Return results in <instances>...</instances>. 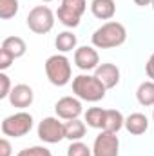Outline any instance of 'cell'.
Instances as JSON below:
<instances>
[{
    "label": "cell",
    "instance_id": "cell-22",
    "mask_svg": "<svg viewBox=\"0 0 154 156\" xmlns=\"http://www.w3.org/2000/svg\"><path fill=\"white\" fill-rule=\"evenodd\" d=\"M67 156H93V149L83 142H71L67 147Z\"/></svg>",
    "mask_w": 154,
    "mask_h": 156
},
{
    "label": "cell",
    "instance_id": "cell-31",
    "mask_svg": "<svg viewBox=\"0 0 154 156\" xmlns=\"http://www.w3.org/2000/svg\"><path fill=\"white\" fill-rule=\"evenodd\" d=\"M152 120H154V109H152Z\"/></svg>",
    "mask_w": 154,
    "mask_h": 156
},
{
    "label": "cell",
    "instance_id": "cell-24",
    "mask_svg": "<svg viewBox=\"0 0 154 156\" xmlns=\"http://www.w3.org/2000/svg\"><path fill=\"white\" fill-rule=\"evenodd\" d=\"M16 156H53V153L44 145H33V147L22 149Z\"/></svg>",
    "mask_w": 154,
    "mask_h": 156
},
{
    "label": "cell",
    "instance_id": "cell-25",
    "mask_svg": "<svg viewBox=\"0 0 154 156\" xmlns=\"http://www.w3.org/2000/svg\"><path fill=\"white\" fill-rule=\"evenodd\" d=\"M11 80L9 76L2 71L0 73V100H4V98H9V94H11Z\"/></svg>",
    "mask_w": 154,
    "mask_h": 156
},
{
    "label": "cell",
    "instance_id": "cell-19",
    "mask_svg": "<svg viewBox=\"0 0 154 156\" xmlns=\"http://www.w3.org/2000/svg\"><path fill=\"white\" fill-rule=\"evenodd\" d=\"M105 113H107V109H102V107H89V109L85 111V122H87V125L93 127V129H103Z\"/></svg>",
    "mask_w": 154,
    "mask_h": 156
},
{
    "label": "cell",
    "instance_id": "cell-16",
    "mask_svg": "<svg viewBox=\"0 0 154 156\" xmlns=\"http://www.w3.org/2000/svg\"><path fill=\"white\" fill-rule=\"evenodd\" d=\"M121 127H125V118H123V115L118 109H107V113H105V123H103V129L102 131L118 134V131Z\"/></svg>",
    "mask_w": 154,
    "mask_h": 156
},
{
    "label": "cell",
    "instance_id": "cell-12",
    "mask_svg": "<svg viewBox=\"0 0 154 156\" xmlns=\"http://www.w3.org/2000/svg\"><path fill=\"white\" fill-rule=\"evenodd\" d=\"M91 13L98 20H111L116 15V2L114 0H93Z\"/></svg>",
    "mask_w": 154,
    "mask_h": 156
},
{
    "label": "cell",
    "instance_id": "cell-21",
    "mask_svg": "<svg viewBox=\"0 0 154 156\" xmlns=\"http://www.w3.org/2000/svg\"><path fill=\"white\" fill-rule=\"evenodd\" d=\"M20 5L18 0H0V18L2 20H9L18 13Z\"/></svg>",
    "mask_w": 154,
    "mask_h": 156
},
{
    "label": "cell",
    "instance_id": "cell-4",
    "mask_svg": "<svg viewBox=\"0 0 154 156\" xmlns=\"http://www.w3.org/2000/svg\"><path fill=\"white\" fill-rule=\"evenodd\" d=\"M33 129V116L26 111H18L11 116L4 118L2 122V133L4 136L11 138H22Z\"/></svg>",
    "mask_w": 154,
    "mask_h": 156
},
{
    "label": "cell",
    "instance_id": "cell-2",
    "mask_svg": "<svg viewBox=\"0 0 154 156\" xmlns=\"http://www.w3.org/2000/svg\"><path fill=\"white\" fill-rule=\"evenodd\" d=\"M107 87L94 75H78L73 78V93L83 102H100L105 96Z\"/></svg>",
    "mask_w": 154,
    "mask_h": 156
},
{
    "label": "cell",
    "instance_id": "cell-10",
    "mask_svg": "<svg viewBox=\"0 0 154 156\" xmlns=\"http://www.w3.org/2000/svg\"><path fill=\"white\" fill-rule=\"evenodd\" d=\"M35 100V93L33 89L27 85V83H16L13 89H11V94H9V104L13 107H18V109H26L33 104Z\"/></svg>",
    "mask_w": 154,
    "mask_h": 156
},
{
    "label": "cell",
    "instance_id": "cell-14",
    "mask_svg": "<svg viewBox=\"0 0 154 156\" xmlns=\"http://www.w3.org/2000/svg\"><path fill=\"white\" fill-rule=\"evenodd\" d=\"M0 49L7 51V53L16 60V58H20V56L26 55L27 45H26V42L20 38V37H7V38H4L2 45H0Z\"/></svg>",
    "mask_w": 154,
    "mask_h": 156
},
{
    "label": "cell",
    "instance_id": "cell-6",
    "mask_svg": "<svg viewBox=\"0 0 154 156\" xmlns=\"http://www.w3.org/2000/svg\"><path fill=\"white\" fill-rule=\"evenodd\" d=\"M38 138L45 144H58L65 138L64 123L58 120V116H47L38 123Z\"/></svg>",
    "mask_w": 154,
    "mask_h": 156
},
{
    "label": "cell",
    "instance_id": "cell-3",
    "mask_svg": "<svg viewBox=\"0 0 154 156\" xmlns=\"http://www.w3.org/2000/svg\"><path fill=\"white\" fill-rule=\"evenodd\" d=\"M44 69L47 80L56 87H64L71 82V62L65 55L49 56L44 64Z\"/></svg>",
    "mask_w": 154,
    "mask_h": 156
},
{
    "label": "cell",
    "instance_id": "cell-9",
    "mask_svg": "<svg viewBox=\"0 0 154 156\" xmlns=\"http://www.w3.org/2000/svg\"><path fill=\"white\" fill-rule=\"evenodd\" d=\"M75 66L82 71H94L100 66V55L94 45H82L75 49Z\"/></svg>",
    "mask_w": 154,
    "mask_h": 156
},
{
    "label": "cell",
    "instance_id": "cell-32",
    "mask_svg": "<svg viewBox=\"0 0 154 156\" xmlns=\"http://www.w3.org/2000/svg\"><path fill=\"white\" fill-rule=\"evenodd\" d=\"M152 9H154V0H152Z\"/></svg>",
    "mask_w": 154,
    "mask_h": 156
},
{
    "label": "cell",
    "instance_id": "cell-15",
    "mask_svg": "<svg viewBox=\"0 0 154 156\" xmlns=\"http://www.w3.org/2000/svg\"><path fill=\"white\" fill-rule=\"evenodd\" d=\"M64 131H65V138L71 140V142H80L83 136H85V122H82L80 118L76 120H67L64 123Z\"/></svg>",
    "mask_w": 154,
    "mask_h": 156
},
{
    "label": "cell",
    "instance_id": "cell-27",
    "mask_svg": "<svg viewBox=\"0 0 154 156\" xmlns=\"http://www.w3.org/2000/svg\"><path fill=\"white\" fill-rule=\"evenodd\" d=\"M0 156H11V144L7 138L0 140Z\"/></svg>",
    "mask_w": 154,
    "mask_h": 156
},
{
    "label": "cell",
    "instance_id": "cell-30",
    "mask_svg": "<svg viewBox=\"0 0 154 156\" xmlns=\"http://www.w3.org/2000/svg\"><path fill=\"white\" fill-rule=\"evenodd\" d=\"M44 2H53V0H44Z\"/></svg>",
    "mask_w": 154,
    "mask_h": 156
},
{
    "label": "cell",
    "instance_id": "cell-1",
    "mask_svg": "<svg viewBox=\"0 0 154 156\" xmlns=\"http://www.w3.org/2000/svg\"><path fill=\"white\" fill-rule=\"evenodd\" d=\"M125 40H127V29H125L123 24H120L116 20H109V22L102 24L91 35V42L96 49L120 47L121 44H125Z\"/></svg>",
    "mask_w": 154,
    "mask_h": 156
},
{
    "label": "cell",
    "instance_id": "cell-18",
    "mask_svg": "<svg viewBox=\"0 0 154 156\" xmlns=\"http://www.w3.org/2000/svg\"><path fill=\"white\" fill-rule=\"evenodd\" d=\"M54 45L60 53H69L73 49H76L78 45V38L76 35H73L71 31H64V33H58V37L54 40Z\"/></svg>",
    "mask_w": 154,
    "mask_h": 156
},
{
    "label": "cell",
    "instance_id": "cell-29",
    "mask_svg": "<svg viewBox=\"0 0 154 156\" xmlns=\"http://www.w3.org/2000/svg\"><path fill=\"white\" fill-rule=\"evenodd\" d=\"M134 4L140 7H147V5H152V0H134Z\"/></svg>",
    "mask_w": 154,
    "mask_h": 156
},
{
    "label": "cell",
    "instance_id": "cell-7",
    "mask_svg": "<svg viewBox=\"0 0 154 156\" xmlns=\"http://www.w3.org/2000/svg\"><path fill=\"white\" fill-rule=\"evenodd\" d=\"M93 156H120V138L114 133L102 131L94 138Z\"/></svg>",
    "mask_w": 154,
    "mask_h": 156
},
{
    "label": "cell",
    "instance_id": "cell-20",
    "mask_svg": "<svg viewBox=\"0 0 154 156\" xmlns=\"http://www.w3.org/2000/svg\"><path fill=\"white\" fill-rule=\"evenodd\" d=\"M56 16H58V22H60L62 26H65V27H78V26H80V20H82V16L75 15L73 11H69V9H65V7H62V5L58 7Z\"/></svg>",
    "mask_w": 154,
    "mask_h": 156
},
{
    "label": "cell",
    "instance_id": "cell-11",
    "mask_svg": "<svg viewBox=\"0 0 154 156\" xmlns=\"http://www.w3.org/2000/svg\"><path fill=\"white\" fill-rule=\"evenodd\" d=\"M94 76L98 78L107 89H113L120 83V69L116 67L114 64H100L94 69Z\"/></svg>",
    "mask_w": 154,
    "mask_h": 156
},
{
    "label": "cell",
    "instance_id": "cell-13",
    "mask_svg": "<svg viewBox=\"0 0 154 156\" xmlns=\"http://www.w3.org/2000/svg\"><path fill=\"white\" fill-rule=\"evenodd\" d=\"M125 129L134 134V136H140L143 133H147L149 129V118L145 116L143 113H132L125 118Z\"/></svg>",
    "mask_w": 154,
    "mask_h": 156
},
{
    "label": "cell",
    "instance_id": "cell-17",
    "mask_svg": "<svg viewBox=\"0 0 154 156\" xmlns=\"http://www.w3.org/2000/svg\"><path fill=\"white\" fill-rule=\"evenodd\" d=\"M136 100L140 102V105L143 107H151L154 105V82L152 80H147V82H142L136 89Z\"/></svg>",
    "mask_w": 154,
    "mask_h": 156
},
{
    "label": "cell",
    "instance_id": "cell-5",
    "mask_svg": "<svg viewBox=\"0 0 154 156\" xmlns=\"http://www.w3.org/2000/svg\"><path fill=\"white\" fill-rule=\"evenodd\" d=\"M26 22H27L29 31H33L37 35H45L54 26V13L47 5H35L29 11Z\"/></svg>",
    "mask_w": 154,
    "mask_h": 156
},
{
    "label": "cell",
    "instance_id": "cell-26",
    "mask_svg": "<svg viewBox=\"0 0 154 156\" xmlns=\"http://www.w3.org/2000/svg\"><path fill=\"white\" fill-rule=\"evenodd\" d=\"M13 62H15V58H13V56H11L7 51L0 49V71H5V69H9Z\"/></svg>",
    "mask_w": 154,
    "mask_h": 156
},
{
    "label": "cell",
    "instance_id": "cell-23",
    "mask_svg": "<svg viewBox=\"0 0 154 156\" xmlns=\"http://www.w3.org/2000/svg\"><path fill=\"white\" fill-rule=\"evenodd\" d=\"M60 5L69 9V11H73L78 16H82L85 13V9H87V0H62Z\"/></svg>",
    "mask_w": 154,
    "mask_h": 156
},
{
    "label": "cell",
    "instance_id": "cell-8",
    "mask_svg": "<svg viewBox=\"0 0 154 156\" xmlns=\"http://www.w3.org/2000/svg\"><path fill=\"white\" fill-rule=\"evenodd\" d=\"M54 113L60 120H76L83 113L82 102L76 96H64L54 104Z\"/></svg>",
    "mask_w": 154,
    "mask_h": 156
},
{
    "label": "cell",
    "instance_id": "cell-28",
    "mask_svg": "<svg viewBox=\"0 0 154 156\" xmlns=\"http://www.w3.org/2000/svg\"><path fill=\"white\" fill-rule=\"evenodd\" d=\"M145 73H147V76L154 82V53L149 56V60H147V64H145Z\"/></svg>",
    "mask_w": 154,
    "mask_h": 156
}]
</instances>
